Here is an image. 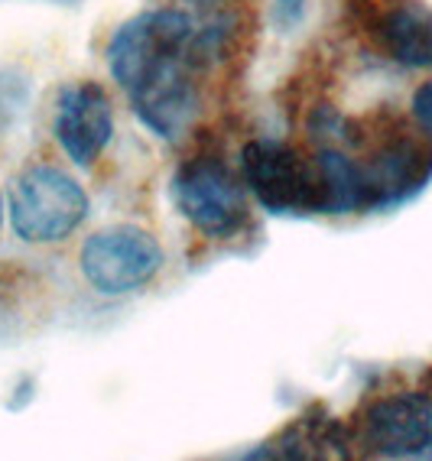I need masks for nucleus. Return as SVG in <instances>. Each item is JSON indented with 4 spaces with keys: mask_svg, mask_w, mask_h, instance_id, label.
Masks as SVG:
<instances>
[{
    "mask_svg": "<svg viewBox=\"0 0 432 461\" xmlns=\"http://www.w3.org/2000/svg\"><path fill=\"white\" fill-rule=\"evenodd\" d=\"M166 264V254L150 230L137 224H111L82 244L78 267L98 296H127L147 286Z\"/></svg>",
    "mask_w": 432,
    "mask_h": 461,
    "instance_id": "20e7f679",
    "label": "nucleus"
},
{
    "mask_svg": "<svg viewBox=\"0 0 432 461\" xmlns=\"http://www.w3.org/2000/svg\"><path fill=\"white\" fill-rule=\"evenodd\" d=\"M306 4H309V0H274L276 30H283V33L296 30V26L302 23V17H306Z\"/></svg>",
    "mask_w": 432,
    "mask_h": 461,
    "instance_id": "9d476101",
    "label": "nucleus"
},
{
    "mask_svg": "<svg viewBox=\"0 0 432 461\" xmlns=\"http://www.w3.org/2000/svg\"><path fill=\"white\" fill-rule=\"evenodd\" d=\"M351 20L387 59L432 68V10L423 0H351Z\"/></svg>",
    "mask_w": 432,
    "mask_h": 461,
    "instance_id": "0eeeda50",
    "label": "nucleus"
},
{
    "mask_svg": "<svg viewBox=\"0 0 432 461\" xmlns=\"http://www.w3.org/2000/svg\"><path fill=\"white\" fill-rule=\"evenodd\" d=\"M351 159L357 176V212L400 205L432 176V147L416 140L410 131L383 133L361 157Z\"/></svg>",
    "mask_w": 432,
    "mask_h": 461,
    "instance_id": "39448f33",
    "label": "nucleus"
},
{
    "mask_svg": "<svg viewBox=\"0 0 432 461\" xmlns=\"http://www.w3.org/2000/svg\"><path fill=\"white\" fill-rule=\"evenodd\" d=\"M88 195L66 169L30 166L10 185V224L26 244H62L88 218Z\"/></svg>",
    "mask_w": 432,
    "mask_h": 461,
    "instance_id": "f03ea898",
    "label": "nucleus"
},
{
    "mask_svg": "<svg viewBox=\"0 0 432 461\" xmlns=\"http://www.w3.org/2000/svg\"><path fill=\"white\" fill-rule=\"evenodd\" d=\"M58 147L76 166H92L114 137V107L98 82H72L58 91L56 121Z\"/></svg>",
    "mask_w": 432,
    "mask_h": 461,
    "instance_id": "6e6552de",
    "label": "nucleus"
},
{
    "mask_svg": "<svg viewBox=\"0 0 432 461\" xmlns=\"http://www.w3.org/2000/svg\"><path fill=\"white\" fill-rule=\"evenodd\" d=\"M244 185L270 214H322V182L316 157H306L292 143L250 140L241 153Z\"/></svg>",
    "mask_w": 432,
    "mask_h": 461,
    "instance_id": "7ed1b4c3",
    "label": "nucleus"
},
{
    "mask_svg": "<svg viewBox=\"0 0 432 461\" xmlns=\"http://www.w3.org/2000/svg\"><path fill=\"white\" fill-rule=\"evenodd\" d=\"M173 202L202 238L231 240L248 228L250 205L244 176L215 153L189 157L176 169Z\"/></svg>",
    "mask_w": 432,
    "mask_h": 461,
    "instance_id": "f257e3e1",
    "label": "nucleus"
},
{
    "mask_svg": "<svg viewBox=\"0 0 432 461\" xmlns=\"http://www.w3.org/2000/svg\"><path fill=\"white\" fill-rule=\"evenodd\" d=\"M179 4H192V7H199V10H218V7L234 4V0H179Z\"/></svg>",
    "mask_w": 432,
    "mask_h": 461,
    "instance_id": "9b49d317",
    "label": "nucleus"
},
{
    "mask_svg": "<svg viewBox=\"0 0 432 461\" xmlns=\"http://www.w3.org/2000/svg\"><path fill=\"white\" fill-rule=\"evenodd\" d=\"M355 445L374 458H416L432 452V400L426 393L381 396L361 412Z\"/></svg>",
    "mask_w": 432,
    "mask_h": 461,
    "instance_id": "423d86ee",
    "label": "nucleus"
},
{
    "mask_svg": "<svg viewBox=\"0 0 432 461\" xmlns=\"http://www.w3.org/2000/svg\"><path fill=\"white\" fill-rule=\"evenodd\" d=\"M0 224H4V198H0Z\"/></svg>",
    "mask_w": 432,
    "mask_h": 461,
    "instance_id": "f8f14e48",
    "label": "nucleus"
},
{
    "mask_svg": "<svg viewBox=\"0 0 432 461\" xmlns=\"http://www.w3.org/2000/svg\"><path fill=\"white\" fill-rule=\"evenodd\" d=\"M410 114H413V121L419 124V131H423L426 137L432 140V78L413 91V101H410Z\"/></svg>",
    "mask_w": 432,
    "mask_h": 461,
    "instance_id": "1a4fd4ad",
    "label": "nucleus"
}]
</instances>
